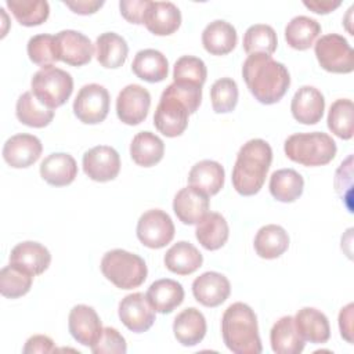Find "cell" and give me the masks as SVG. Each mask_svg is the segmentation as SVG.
<instances>
[{
    "mask_svg": "<svg viewBox=\"0 0 354 354\" xmlns=\"http://www.w3.org/2000/svg\"><path fill=\"white\" fill-rule=\"evenodd\" d=\"M242 76L252 95L266 105L278 102L290 86L286 66L266 54H250L242 65Z\"/></svg>",
    "mask_w": 354,
    "mask_h": 354,
    "instance_id": "cell-1",
    "label": "cell"
},
{
    "mask_svg": "<svg viewBox=\"0 0 354 354\" xmlns=\"http://www.w3.org/2000/svg\"><path fill=\"white\" fill-rule=\"evenodd\" d=\"M272 149L270 144L261 138H253L245 142L232 169V185L235 191L243 196L257 194L271 166Z\"/></svg>",
    "mask_w": 354,
    "mask_h": 354,
    "instance_id": "cell-2",
    "label": "cell"
},
{
    "mask_svg": "<svg viewBox=\"0 0 354 354\" xmlns=\"http://www.w3.org/2000/svg\"><path fill=\"white\" fill-rule=\"evenodd\" d=\"M221 335L225 346L235 354H260L257 317L250 306L236 301L227 307L221 318Z\"/></svg>",
    "mask_w": 354,
    "mask_h": 354,
    "instance_id": "cell-3",
    "label": "cell"
},
{
    "mask_svg": "<svg viewBox=\"0 0 354 354\" xmlns=\"http://www.w3.org/2000/svg\"><path fill=\"white\" fill-rule=\"evenodd\" d=\"M283 151L290 160L303 166H324L335 158L337 148L329 134L313 131L289 136Z\"/></svg>",
    "mask_w": 354,
    "mask_h": 354,
    "instance_id": "cell-4",
    "label": "cell"
},
{
    "mask_svg": "<svg viewBox=\"0 0 354 354\" xmlns=\"http://www.w3.org/2000/svg\"><path fill=\"white\" fill-rule=\"evenodd\" d=\"M101 271L119 289L138 288L148 274L144 259L123 249L106 252L101 260Z\"/></svg>",
    "mask_w": 354,
    "mask_h": 354,
    "instance_id": "cell-5",
    "label": "cell"
},
{
    "mask_svg": "<svg viewBox=\"0 0 354 354\" xmlns=\"http://www.w3.org/2000/svg\"><path fill=\"white\" fill-rule=\"evenodd\" d=\"M32 93L47 108L55 109L64 105L73 91L71 73L54 65L39 69L30 80Z\"/></svg>",
    "mask_w": 354,
    "mask_h": 354,
    "instance_id": "cell-6",
    "label": "cell"
},
{
    "mask_svg": "<svg viewBox=\"0 0 354 354\" xmlns=\"http://www.w3.org/2000/svg\"><path fill=\"white\" fill-rule=\"evenodd\" d=\"M314 51L321 68L328 72L351 73L354 71V51L348 41L337 33L321 36Z\"/></svg>",
    "mask_w": 354,
    "mask_h": 354,
    "instance_id": "cell-7",
    "label": "cell"
},
{
    "mask_svg": "<svg viewBox=\"0 0 354 354\" xmlns=\"http://www.w3.org/2000/svg\"><path fill=\"white\" fill-rule=\"evenodd\" d=\"M109 102L108 90L101 84L90 83L79 90L73 101V113L82 123L97 124L108 116Z\"/></svg>",
    "mask_w": 354,
    "mask_h": 354,
    "instance_id": "cell-8",
    "label": "cell"
},
{
    "mask_svg": "<svg viewBox=\"0 0 354 354\" xmlns=\"http://www.w3.org/2000/svg\"><path fill=\"white\" fill-rule=\"evenodd\" d=\"M174 236V224L170 216L160 209H151L141 214L137 223V238L151 249L165 248Z\"/></svg>",
    "mask_w": 354,
    "mask_h": 354,
    "instance_id": "cell-9",
    "label": "cell"
},
{
    "mask_svg": "<svg viewBox=\"0 0 354 354\" xmlns=\"http://www.w3.org/2000/svg\"><path fill=\"white\" fill-rule=\"evenodd\" d=\"M151 106L149 91L140 84H127L120 90L116 98L118 118L130 126L145 120Z\"/></svg>",
    "mask_w": 354,
    "mask_h": 354,
    "instance_id": "cell-10",
    "label": "cell"
},
{
    "mask_svg": "<svg viewBox=\"0 0 354 354\" xmlns=\"http://www.w3.org/2000/svg\"><path fill=\"white\" fill-rule=\"evenodd\" d=\"M118 313L123 325L136 333L148 330L155 322V310L141 292L124 296L119 303Z\"/></svg>",
    "mask_w": 354,
    "mask_h": 354,
    "instance_id": "cell-11",
    "label": "cell"
},
{
    "mask_svg": "<svg viewBox=\"0 0 354 354\" xmlns=\"http://www.w3.org/2000/svg\"><path fill=\"white\" fill-rule=\"evenodd\" d=\"M54 37L59 61L72 66H82L91 61L94 47L91 40L83 33L65 29L58 32Z\"/></svg>",
    "mask_w": 354,
    "mask_h": 354,
    "instance_id": "cell-12",
    "label": "cell"
},
{
    "mask_svg": "<svg viewBox=\"0 0 354 354\" xmlns=\"http://www.w3.org/2000/svg\"><path fill=\"white\" fill-rule=\"evenodd\" d=\"M83 170L88 178L105 183L113 180L120 170V158L115 148L97 145L83 155Z\"/></svg>",
    "mask_w": 354,
    "mask_h": 354,
    "instance_id": "cell-13",
    "label": "cell"
},
{
    "mask_svg": "<svg viewBox=\"0 0 354 354\" xmlns=\"http://www.w3.org/2000/svg\"><path fill=\"white\" fill-rule=\"evenodd\" d=\"M188 116V109L180 101L162 94L160 101L155 109L153 124L163 136L177 137L181 136L187 129Z\"/></svg>",
    "mask_w": 354,
    "mask_h": 354,
    "instance_id": "cell-14",
    "label": "cell"
},
{
    "mask_svg": "<svg viewBox=\"0 0 354 354\" xmlns=\"http://www.w3.org/2000/svg\"><path fill=\"white\" fill-rule=\"evenodd\" d=\"M68 328L72 337L87 347H91L98 342L104 329L95 310L86 304H77L71 310Z\"/></svg>",
    "mask_w": 354,
    "mask_h": 354,
    "instance_id": "cell-15",
    "label": "cell"
},
{
    "mask_svg": "<svg viewBox=\"0 0 354 354\" xmlns=\"http://www.w3.org/2000/svg\"><path fill=\"white\" fill-rule=\"evenodd\" d=\"M41 151V141L36 136L21 133L10 137L4 142L3 159L14 169H24L37 162Z\"/></svg>",
    "mask_w": 354,
    "mask_h": 354,
    "instance_id": "cell-16",
    "label": "cell"
},
{
    "mask_svg": "<svg viewBox=\"0 0 354 354\" xmlns=\"http://www.w3.org/2000/svg\"><path fill=\"white\" fill-rule=\"evenodd\" d=\"M231 292L227 277L216 271H207L192 282V293L198 303L205 307H217L224 303Z\"/></svg>",
    "mask_w": 354,
    "mask_h": 354,
    "instance_id": "cell-17",
    "label": "cell"
},
{
    "mask_svg": "<svg viewBox=\"0 0 354 354\" xmlns=\"http://www.w3.org/2000/svg\"><path fill=\"white\" fill-rule=\"evenodd\" d=\"M142 24L156 36H169L181 25V12L171 1H149Z\"/></svg>",
    "mask_w": 354,
    "mask_h": 354,
    "instance_id": "cell-18",
    "label": "cell"
},
{
    "mask_svg": "<svg viewBox=\"0 0 354 354\" xmlns=\"http://www.w3.org/2000/svg\"><path fill=\"white\" fill-rule=\"evenodd\" d=\"M173 210L181 223L198 224L209 213V196L191 185L184 187L174 196Z\"/></svg>",
    "mask_w": 354,
    "mask_h": 354,
    "instance_id": "cell-19",
    "label": "cell"
},
{
    "mask_svg": "<svg viewBox=\"0 0 354 354\" xmlns=\"http://www.w3.org/2000/svg\"><path fill=\"white\" fill-rule=\"evenodd\" d=\"M325 100L322 93L313 86L300 87L290 102L293 118L303 124H315L322 119Z\"/></svg>",
    "mask_w": 354,
    "mask_h": 354,
    "instance_id": "cell-20",
    "label": "cell"
},
{
    "mask_svg": "<svg viewBox=\"0 0 354 354\" xmlns=\"http://www.w3.org/2000/svg\"><path fill=\"white\" fill-rule=\"evenodd\" d=\"M50 263L51 254L48 249L33 241H25L15 245L10 253V264L25 270L33 277L43 274Z\"/></svg>",
    "mask_w": 354,
    "mask_h": 354,
    "instance_id": "cell-21",
    "label": "cell"
},
{
    "mask_svg": "<svg viewBox=\"0 0 354 354\" xmlns=\"http://www.w3.org/2000/svg\"><path fill=\"white\" fill-rule=\"evenodd\" d=\"M295 325L304 342L313 344L326 343L330 337V326L326 315L317 308L303 307L295 315Z\"/></svg>",
    "mask_w": 354,
    "mask_h": 354,
    "instance_id": "cell-22",
    "label": "cell"
},
{
    "mask_svg": "<svg viewBox=\"0 0 354 354\" xmlns=\"http://www.w3.org/2000/svg\"><path fill=\"white\" fill-rule=\"evenodd\" d=\"M41 178L54 187L69 185L77 176V165L72 155L54 152L40 163Z\"/></svg>",
    "mask_w": 354,
    "mask_h": 354,
    "instance_id": "cell-23",
    "label": "cell"
},
{
    "mask_svg": "<svg viewBox=\"0 0 354 354\" xmlns=\"http://www.w3.org/2000/svg\"><path fill=\"white\" fill-rule=\"evenodd\" d=\"M173 332L177 342L183 346H196L206 335V319L198 308H185L174 318Z\"/></svg>",
    "mask_w": 354,
    "mask_h": 354,
    "instance_id": "cell-24",
    "label": "cell"
},
{
    "mask_svg": "<svg viewBox=\"0 0 354 354\" xmlns=\"http://www.w3.org/2000/svg\"><path fill=\"white\" fill-rule=\"evenodd\" d=\"M145 296L155 311L169 314L183 303L184 289L180 282L163 278L152 282Z\"/></svg>",
    "mask_w": 354,
    "mask_h": 354,
    "instance_id": "cell-25",
    "label": "cell"
},
{
    "mask_svg": "<svg viewBox=\"0 0 354 354\" xmlns=\"http://www.w3.org/2000/svg\"><path fill=\"white\" fill-rule=\"evenodd\" d=\"M224 177V167L218 162L205 159L192 166L188 174V184L212 196L223 188Z\"/></svg>",
    "mask_w": 354,
    "mask_h": 354,
    "instance_id": "cell-26",
    "label": "cell"
},
{
    "mask_svg": "<svg viewBox=\"0 0 354 354\" xmlns=\"http://www.w3.org/2000/svg\"><path fill=\"white\" fill-rule=\"evenodd\" d=\"M235 28L223 19H216L206 25L202 32V44L205 50L213 55H225L236 46Z\"/></svg>",
    "mask_w": 354,
    "mask_h": 354,
    "instance_id": "cell-27",
    "label": "cell"
},
{
    "mask_svg": "<svg viewBox=\"0 0 354 354\" xmlns=\"http://www.w3.org/2000/svg\"><path fill=\"white\" fill-rule=\"evenodd\" d=\"M131 71L141 80L158 83L167 77L169 62L160 51L155 48H145L136 54L131 64Z\"/></svg>",
    "mask_w": 354,
    "mask_h": 354,
    "instance_id": "cell-28",
    "label": "cell"
},
{
    "mask_svg": "<svg viewBox=\"0 0 354 354\" xmlns=\"http://www.w3.org/2000/svg\"><path fill=\"white\" fill-rule=\"evenodd\" d=\"M271 348L277 354H300L304 348V340L299 335L295 319L290 315L279 318L270 332Z\"/></svg>",
    "mask_w": 354,
    "mask_h": 354,
    "instance_id": "cell-29",
    "label": "cell"
},
{
    "mask_svg": "<svg viewBox=\"0 0 354 354\" xmlns=\"http://www.w3.org/2000/svg\"><path fill=\"white\" fill-rule=\"evenodd\" d=\"M163 261L169 271L178 275H189L202 266L203 257L192 243L180 241L166 252Z\"/></svg>",
    "mask_w": 354,
    "mask_h": 354,
    "instance_id": "cell-30",
    "label": "cell"
},
{
    "mask_svg": "<svg viewBox=\"0 0 354 354\" xmlns=\"http://www.w3.org/2000/svg\"><path fill=\"white\" fill-rule=\"evenodd\" d=\"M228 235L230 228L224 216L216 212L206 213L195 230L196 239L207 250H217L223 248L228 239Z\"/></svg>",
    "mask_w": 354,
    "mask_h": 354,
    "instance_id": "cell-31",
    "label": "cell"
},
{
    "mask_svg": "<svg viewBox=\"0 0 354 354\" xmlns=\"http://www.w3.org/2000/svg\"><path fill=\"white\" fill-rule=\"evenodd\" d=\"M127 54L129 46L126 40L115 32L101 33L95 40V57L104 68L116 69L122 66L127 59Z\"/></svg>",
    "mask_w": 354,
    "mask_h": 354,
    "instance_id": "cell-32",
    "label": "cell"
},
{
    "mask_svg": "<svg viewBox=\"0 0 354 354\" xmlns=\"http://www.w3.org/2000/svg\"><path fill=\"white\" fill-rule=\"evenodd\" d=\"M165 153L163 141L151 131H141L133 137L130 155L134 163L142 167H151L159 163Z\"/></svg>",
    "mask_w": 354,
    "mask_h": 354,
    "instance_id": "cell-33",
    "label": "cell"
},
{
    "mask_svg": "<svg viewBox=\"0 0 354 354\" xmlns=\"http://www.w3.org/2000/svg\"><path fill=\"white\" fill-rule=\"evenodd\" d=\"M289 248L288 232L277 224L261 227L254 236V250L263 259H277Z\"/></svg>",
    "mask_w": 354,
    "mask_h": 354,
    "instance_id": "cell-34",
    "label": "cell"
},
{
    "mask_svg": "<svg viewBox=\"0 0 354 354\" xmlns=\"http://www.w3.org/2000/svg\"><path fill=\"white\" fill-rule=\"evenodd\" d=\"M15 115L21 123L29 127L41 129L53 120L54 109L43 105L32 91H25L17 101Z\"/></svg>",
    "mask_w": 354,
    "mask_h": 354,
    "instance_id": "cell-35",
    "label": "cell"
},
{
    "mask_svg": "<svg viewBox=\"0 0 354 354\" xmlns=\"http://www.w3.org/2000/svg\"><path fill=\"white\" fill-rule=\"evenodd\" d=\"M321 33V25L306 15L292 18L285 28V40L295 50L310 48Z\"/></svg>",
    "mask_w": 354,
    "mask_h": 354,
    "instance_id": "cell-36",
    "label": "cell"
},
{
    "mask_svg": "<svg viewBox=\"0 0 354 354\" xmlns=\"http://www.w3.org/2000/svg\"><path fill=\"white\" fill-rule=\"evenodd\" d=\"M304 188L303 177L293 169H281L270 177V192L279 202H295Z\"/></svg>",
    "mask_w": 354,
    "mask_h": 354,
    "instance_id": "cell-37",
    "label": "cell"
},
{
    "mask_svg": "<svg viewBox=\"0 0 354 354\" xmlns=\"http://www.w3.org/2000/svg\"><path fill=\"white\" fill-rule=\"evenodd\" d=\"M278 46L277 33L272 26L256 24L246 29L243 36V50L246 54L271 55Z\"/></svg>",
    "mask_w": 354,
    "mask_h": 354,
    "instance_id": "cell-38",
    "label": "cell"
},
{
    "mask_svg": "<svg viewBox=\"0 0 354 354\" xmlns=\"http://www.w3.org/2000/svg\"><path fill=\"white\" fill-rule=\"evenodd\" d=\"M6 6L24 26L41 25L50 15V6L46 0H7Z\"/></svg>",
    "mask_w": 354,
    "mask_h": 354,
    "instance_id": "cell-39",
    "label": "cell"
},
{
    "mask_svg": "<svg viewBox=\"0 0 354 354\" xmlns=\"http://www.w3.org/2000/svg\"><path fill=\"white\" fill-rule=\"evenodd\" d=\"M33 275L25 270L8 264L0 271V293L8 299H17L30 290Z\"/></svg>",
    "mask_w": 354,
    "mask_h": 354,
    "instance_id": "cell-40",
    "label": "cell"
},
{
    "mask_svg": "<svg viewBox=\"0 0 354 354\" xmlns=\"http://www.w3.org/2000/svg\"><path fill=\"white\" fill-rule=\"evenodd\" d=\"M353 113L354 105L348 98L336 100L328 113L329 130L342 140H350L353 137Z\"/></svg>",
    "mask_w": 354,
    "mask_h": 354,
    "instance_id": "cell-41",
    "label": "cell"
},
{
    "mask_svg": "<svg viewBox=\"0 0 354 354\" xmlns=\"http://www.w3.org/2000/svg\"><path fill=\"white\" fill-rule=\"evenodd\" d=\"M207 77V69L205 62L194 55L180 57L173 68V79L177 83H189L203 86Z\"/></svg>",
    "mask_w": 354,
    "mask_h": 354,
    "instance_id": "cell-42",
    "label": "cell"
},
{
    "mask_svg": "<svg viewBox=\"0 0 354 354\" xmlns=\"http://www.w3.org/2000/svg\"><path fill=\"white\" fill-rule=\"evenodd\" d=\"M26 50H28L29 59L33 64L40 65L41 68L50 66L54 62L59 61L57 54V47H55V37L53 35L40 33V35L32 36L28 41Z\"/></svg>",
    "mask_w": 354,
    "mask_h": 354,
    "instance_id": "cell-43",
    "label": "cell"
},
{
    "mask_svg": "<svg viewBox=\"0 0 354 354\" xmlns=\"http://www.w3.org/2000/svg\"><path fill=\"white\" fill-rule=\"evenodd\" d=\"M238 86L231 77L216 80L210 88L212 106L216 113H227L234 111L238 102Z\"/></svg>",
    "mask_w": 354,
    "mask_h": 354,
    "instance_id": "cell-44",
    "label": "cell"
},
{
    "mask_svg": "<svg viewBox=\"0 0 354 354\" xmlns=\"http://www.w3.org/2000/svg\"><path fill=\"white\" fill-rule=\"evenodd\" d=\"M162 94H166L180 101L188 109L189 115L196 112L202 101V87L189 83L173 82L163 90Z\"/></svg>",
    "mask_w": 354,
    "mask_h": 354,
    "instance_id": "cell-45",
    "label": "cell"
},
{
    "mask_svg": "<svg viewBox=\"0 0 354 354\" xmlns=\"http://www.w3.org/2000/svg\"><path fill=\"white\" fill-rule=\"evenodd\" d=\"M90 348L94 354H124L127 344L124 337L115 328L106 326L102 329L98 342Z\"/></svg>",
    "mask_w": 354,
    "mask_h": 354,
    "instance_id": "cell-46",
    "label": "cell"
},
{
    "mask_svg": "<svg viewBox=\"0 0 354 354\" xmlns=\"http://www.w3.org/2000/svg\"><path fill=\"white\" fill-rule=\"evenodd\" d=\"M149 0H120L119 8L122 17L130 24L140 25L144 21V15Z\"/></svg>",
    "mask_w": 354,
    "mask_h": 354,
    "instance_id": "cell-47",
    "label": "cell"
},
{
    "mask_svg": "<svg viewBox=\"0 0 354 354\" xmlns=\"http://www.w3.org/2000/svg\"><path fill=\"white\" fill-rule=\"evenodd\" d=\"M25 354H33V353H54L57 351V347L53 342L46 335H33L30 336L22 350Z\"/></svg>",
    "mask_w": 354,
    "mask_h": 354,
    "instance_id": "cell-48",
    "label": "cell"
},
{
    "mask_svg": "<svg viewBox=\"0 0 354 354\" xmlns=\"http://www.w3.org/2000/svg\"><path fill=\"white\" fill-rule=\"evenodd\" d=\"M353 303L343 307L339 313V329L340 335L348 343H353Z\"/></svg>",
    "mask_w": 354,
    "mask_h": 354,
    "instance_id": "cell-49",
    "label": "cell"
},
{
    "mask_svg": "<svg viewBox=\"0 0 354 354\" xmlns=\"http://www.w3.org/2000/svg\"><path fill=\"white\" fill-rule=\"evenodd\" d=\"M64 4L76 14L88 15V14L97 12L104 6V1L102 0H75V1L64 0Z\"/></svg>",
    "mask_w": 354,
    "mask_h": 354,
    "instance_id": "cell-50",
    "label": "cell"
},
{
    "mask_svg": "<svg viewBox=\"0 0 354 354\" xmlns=\"http://www.w3.org/2000/svg\"><path fill=\"white\" fill-rule=\"evenodd\" d=\"M303 4L315 14H329L336 10L342 3L333 0H304Z\"/></svg>",
    "mask_w": 354,
    "mask_h": 354,
    "instance_id": "cell-51",
    "label": "cell"
}]
</instances>
